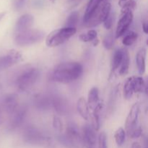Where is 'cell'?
<instances>
[{
	"label": "cell",
	"mask_w": 148,
	"mask_h": 148,
	"mask_svg": "<svg viewBox=\"0 0 148 148\" xmlns=\"http://www.w3.org/2000/svg\"><path fill=\"white\" fill-rule=\"evenodd\" d=\"M131 148H142V147L140 143H137V142H134V143H132V145Z\"/></svg>",
	"instance_id": "obj_39"
},
{
	"label": "cell",
	"mask_w": 148,
	"mask_h": 148,
	"mask_svg": "<svg viewBox=\"0 0 148 148\" xmlns=\"http://www.w3.org/2000/svg\"><path fill=\"white\" fill-rule=\"evenodd\" d=\"M103 109V103L100 101L99 103L92 109V127L95 131H98L101 127V114Z\"/></svg>",
	"instance_id": "obj_19"
},
{
	"label": "cell",
	"mask_w": 148,
	"mask_h": 148,
	"mask_svg": "<svg viewBox=\"0 0 148 148\" xmlns=\"http://www.w3.org/2000/svg\"><path fill=\"white\" fill-rule=\"evenodd\" d=\"M133 20V13L132 12H127L125 14H123L121 17L117 25L116 31V38L121 37L124 36L129 29V27L131 25Z\"/></svg>",
	"instance_id": "obj_14"
},
{
	"label": "cell",
	"mask_w": 148,
	"mask_h": 148,
	"mask_svg": "<svg viewBox=\"0 0 148 148\" xmlns=\"http://www.w3.org/2000/svg\"><path fill=\"white\" fill-rule=\"evenodd\" d=\"M146 56L147 51L145 48H142L138 51L136 55V64L140 75H144L146 71Z\"/></svg>",
	"instance_id": "obj_18"
},
{
	"label": "cell",
	"mask_w": 148,
	"mask_h": 148,
	"mask_svg": "<svg viewBox=\"0 0 148 148\" xmlns=\"http://www.w3.org/2000/svg\"><path fill=\"white\" fill-rule=\"evenodd\" d=\"M2 106L8 114H12L18 108V98L14 93L8 94L2 101Z\"/></svg>",
	"instance_id": "obj_17"
},
{
	"label": "cell",
	"mask_w": 148,
	"mask_h": 148,
	"mask_svg": "<svg viewBox=\"0 0 148 148\" xmlns=\"http://www.w3.org/2000/svg\"><path fill=\"white\" fill-rule=\"evenodd\" d=\"M113 23H114V14L111 12H110V14H108L107 18L106 19L105 21L103 22L104 27H105L106 29H107V30H109V29H111V27H112Z\"/></svg>",
	"instance_id": "obj_36"
},
{
	"label": "cell",
	"mask_w": 148,
	"mask_h": 148,
	"mask_svg": "<svg viewBox=\"0 0 148 148\" xmlns=\"http://www.w3.org/2000/svg\"><path fill=\"white\" fill-rule=\"evenodd\" d=\"M130 65V56L127 49H123V57L119 66V73L120 75H125L128 73Z\"/></svg>",
	"instance_id": "obj_24"
},
{
	"label": "cell",
	"mask_w": 148,
	"mask_h": 148,
	"mask_svg": "<svg viewBox=\"0 0 148 148\" xmlns=\"http://www.w3.org/2000/svg\"><path fill=\"white\" fill-rule=\"evenodd\" d=\"M27 0H13V7L16 11L23 10Z\"/></svg>",
	"instance_id": "obj_35"
},
{
	"label": "cell",
	"mask_w": 148,
	"mask_h": 148,
	"mask_svg": "<svg viewBox=\"0 0 148 148\" xmlns=\"http://www.w3.org/2000/svg\"><path fill=\"white\" fill-rule=\"evenodd\" d=\"M45 37V33L36 29H29L22 33H16L14 43L20 46H26L42 41Z\"/></svg>",
	"instance_id": "obj_5"
},
{
	"label": "cell",
	"mask_w": 148,
	"mask_h": 148,
	"mask_svg": "<svg viewBox=\"0 0 148 148\" xmlns=\"http://www.w3.org/2000/svg\"><path fill=\"white\" fill-rule=\"evenodd\" d=\"M23 59V56L16 50H10L4 56L0 57V74L12 67Z\"/></svg>",
	"instance_id": "obj_10"
},
{
	"label": "cell",
	"mask_w": 148,
	"mask_h": 148,
	"mask_svg": "<svg viewBox=\"0 0 148 148\" xmlns=\"http://www.w3.org/2000/svg\"><path fill=\"white\" fill-rule=\"evenodd\" d=\"M51 108L59 115L65 116L70 111L68 101L62 95L57 93L51 94Z\"/></svg>",
	"instance_id": "obj_11"
},
{
	"label": "cell",
	"mask_w": 148,
	"mask_h": 148,
	"mask_svg": "<svg viewBox=\"0 0 148 148\" xmlns=\"http://www.w3.org/2000/svg\"><path fill=\"white\" fill-rule=\"evenodd\" d=\"M79 38L82 42H91L95 46H98L99 43L98 33L95 30H90L88 31V33H82L79 36Z\"/></svg>",
	"instance_id": "obj_26"
},
{
	"label": "cell",
	"mask_w": 148,
	"mask_h": 148,
	"mask_svg": "<svg viewBox=\"0 0 148 148\" xmlns=\"http://www.w3.org/2000/svg\"><path fill=\"white\" fill-rule=\"evenodd\" d=\"M114 138L119 147H121L124 145L126 140V132L123 128L120 127L116 131L114 134Z\"/></svg>",
	"instance_id": "obj_29"
},
{
	"label": "cell",
	"mask_w": 148,
	"mask_h": 148,
	"mask_svg": "<svg viewBox=\"0 0 148 148\" xmlns=\"http://www.w3.org/2000/svg\"><path fill=\"white\" fill-rule=\"evenodd\" d=\"M77 109L79 115L83 119L86 120V121L89 119V106H88V104L85 98L81 97L78 99L77 103Z\"/></svg>",
	"instance_id": "obj_20"
},
{
	"label": "cell",
	"mask_w": 148,
	"mask_h": 148,
	"mask_svg": "<svg viewBox=\"0 0 148 148\" xmlns=\"http://www.w3.org/2000/svg\"><path fill=\"white\" fill-rule=\"evenodd\" d=\"M33 103L35 107L39 111H48L51 108V94H38L34 97Z\"/></svg>",
	"instance_id": "obj_15"
},
{
	"label": "cell",
	"mask_w": 148,
	"mask_h": 148,
	"mask_svg": "<svg viewBox=\"0 0 148 148\" xmlns=\"http://www.w3.org/2000/svg\"><path fill=\"white\" fill-rule=\"evenodd\" d=\"M27 114V108L25 106L17 108V109L12 114V118L7 125V130L13 132L22 126L24 123Z\"/></svg>",
	"instance_id": "obj_9"
},
{
	"label": "cell",
	"mask_w": 148,
	"mask_h": 148,
	"mask_svg": "<svg viewBox=\"0 0 148 148\" xmlns=\"http://www.w3.org/2000/svg\"><path fill=\"white\" fill-rule=\"evenodd\" d=\"M88 104L90 109H93L97 105L100 103L99 98V90L96 87L92 88L88 92Z\"/></svg>",
	"instance_id": "obj_22"
},
{
	"label": "cell",
	"mask_w": 148,
	"mask_h": 148,
	"mask_svg": "<svg viewBox=\"0 0 148 148\" xmlns=\"http://www.w3.org/2000/svg\"><path fill=\"white\" fill-rule=\"evenodd\" d=\"M103 1H105V0H90L88 5H87V8L86 10H85V14H84L83 22L85 24L88 22V20H89L91 15L93 14L95 10L99 7L100 4Z\"/></svg>",
	"instance_id": "obj_21"
},
{
	"label": "cell",
	"mask_w": 148,
	"mask_h": 148,
	"mask_svg": "<svg viewBox=\"0 0 148 148\" xmlns=\"http://www.w3.org/2000/svg\"><path fill=\"white\" fill-rule=\"evenodd\" d=\"M136 7H137V3L134 0H130L127 1V3L121 6V14L130 12H132L135 10Z\"/></svg>",
	"instance_id": "obj_31"
},
{
	"label": "cell",
	"mask_w": 148,
	"mask_h": 148,
	"mask_svg": "<svg viewBox=\"0 0 148 148\" xmlns=\"http://www.w3.org/2000/svg\"><path fill=\"white\" fill-rule=\"evenodd\" d=\"M83 73V66L79 62H69L57 65L51 73V79L59 83L68 84L79 79Z\"/></svg>",
	"instance_id": "obj_1"
},
{
	"label": "cell",
	"mask_w": 148,
	"mask_h": 148,
	"mask_svg": "<svg viewBox=\"0 0 148 148\" xmlns=\"http://www.w3.org/2000/svg\"><path fill=\"white\" fill-rule=\"evenodd\" d=\"M122 57H123V49H116V50L114 51L112 59H111V75L115 73L116 71L119 68L121 60H122Z\"/></svg>",
	"instance_id": "obj_23"
},
{
	"label": "cell",
	"mask_w": 148,
	"mask_h": 148,
	"mask_svg": "<svg viewBox=\"0 0 148 148\" xmlns=\"http://www.w3.org/2000/svg\"><path fill=\"white\" fill-rule=\"evenodd\" d=\"M111 10V4L107 0L103 1L99 7L95 10L85 25L88 27H95L103 23L110 14Z\"/></svg>",
	"instance_id": "obj_7"
},
{
	"label": "cell",
	"mask_w": 148,
	"mask_h": 148,
	"mask_svg": "<svg viewBox=\"0 0 148 148\" xmlns=\"http://www.w3.org/2000/svg\"><path fill=\"white\" fill-rule=\"evenodd\" d=\"M119 95V87L118 85L116 86L114 89L111 90V94H110L109 99L108 102V108H107V113L108 114H112L113 111L115 109L116 106L117 100H118Z\"/></svg>",
	"instance_id": "obj_25"
},
{
	"label": "cell",
	"mask_w": 148,
	"mask_h": 148,
	"mask_svg": "<svg viewBox=\"0 0 148 148\" xmlns=\"http://www.w3.org/2000/svg\"><path fill=\"white\" fill-rule=\"evenodd\" d=\"M70 1H75V0H70Z\"/></svg>",
	"instance_id": "obj_43"
},
{
	"label": "cell",
	"mask_w": 148,
	"mask_h": 148,
	"mask_svg": "<svg viewBox=\"0 0 148 148\" xmlns=\"http://www.w3.org/2000/svg\"><path fill=\"white\" fill-rule=\"evenodd\" d=\"M65 135L70 140L75 148H82L84 147L82 134L79 132V128L75 122L70 121L66 127Z\"/></svg>",
	"instance_id": "obj_8"
},
{
	"label": "cell",
	"mask_w": 148,
	"mask_h": 148,
	"mask_svg": "<svg viewBox=\"0 0 148 148\" xmlns=\"http://www.w3.org/2000/svg\"><path fill=\"white\" fill-rule=\"evenodd\" d=\"M114 39L115 38H114V33L112 32L107 34L103 40V44L104 47L108 50L113 49L114 46V40H115Z\"/></svg>",
	"instance_id": "obj_30"
},
{
	"label": "cell",
	"mask_w": 148,
	"mask_h": 148,
	"mask_svg": "<svg viewBox=\"0 0 148 148\" xmlns=\"http://www.w3.org/2000/svg\"><path fill=\"white\" fill-rule=\"evenodd\" d=\"M34 22V17L30 14H25L22 15L17 20L15 25V33H19L30 29Z\"/></svg>",
	"instance_id": "obj_16"
},
{
	"label": "cell",
	"mask_w": 148,
	"mask_h": 148,
	"mask_svg": "<svg viewBox=\"0 0 148 148\" xmlns=\"http://www.w3.org/2000/svg\"><path fill=\"white\" fill-rule=\"evenodd\" d=\"M23 140L26 144L33 146L51 147L53 146L51 137L34 126H28L23 133Z\"/></svg>",
	"instance_id": "obj_2"
},
{
	"label": "cell",
	"mask_w": 148,
	"mask_h": 148,
	"mask_svg": "<svg viewBox=\"0 0 148 148\" xmlns=\"http://www.w3.org/2000/svg\"><path fill=\"white\" fill-rule=\"evenodd\" d=\"M76 27H64L52 31L47 36L46 43L49 47H55L62 44L76 33Z\"/></svg>",
	"instance_id": "obj_4"
},
{
	"label": "cell",
	"mask_w": 148,
	"mask_h": 148,
	"mask_svg": "<svg viewBox=\"0 0 148 148\" xmlns=\"http://www.w3.org/2000/svg\"><path fill=\"white\" fill-rule=\"evenodd\" d=\"M98 148H108L107 136L104 132H101V134L98 136Z\"/></svg>",
	"instance_id": "obj_34"
},
{
	"label": "cell",
	"mask_w": 148,
	"mask_h": 148,
	"mask_svg": "<svg viewBox=\"0 0 148 148\" xmlns=\"http://www.w3.org/2000/svg\"><path fill=\"white\" fill-rule=\"evenodd\" d=\"M56 140H57V141L59 142L61 145H62L64 147L66 148H75L74 147L73 145H72V143L70 142V140L67 138V137H66L65 134H59V135L56 136Z\"/></svg>",
	"instance_id": "obj_32"
},
{
	"label": "cell",
	"mask_w": 148,
	"mask_h": 148,
	"mask_svg": "<svg viewBox=\"0 0 148 148\" xmlns=\"http://www.w3.org/2000/svg\"><path fill=\"white\" fill-rule=\"evenodd\" d=\"M82 141L86 148H97L96 131L90 124H85L82 127Z\"/></svg>",
	"instance_id": "obj_13"
},
{
	"label": "cell",
	"mask_w": 148,
	"mask_h": 148,
	"mask_svg": "<svg viewBox=\"0 0 148 148\" xmlns=\"http://www.w3.org/2000/svg\"><path fill=\"white\" fill-rule=\"evenodd\" d=\"M145 148H147V142L145 143Z\"/></svg>",
	"instance_id": "obj_42"
},
{
	"label": "cell",
	"mask_w": 148,
	"mask_h": 148,
	"mask_svg": "<svg viewBox=\"0 0 148 148\" xmlns=\"http://www.w3.org/2000/svg\"><path fill=\"white\" fill-rule=\"evenodd\" d=\"M79 14L78 12H73L69 15V17L66 19V23H65V27H75L77 25L79 21Z\"/></svg>",
	"instance_id": "obj_28"
},
{
	"label": "cell",
	"mask_w": 148,
	"mask_h": 148,
	"mask_svg": "<svg viewBox=\"0 0 148 148\" xmlns=\"http://www.w3.org/2000/svg\"><path fill=\"white\" fill-rule=\"evenodd\" d=\"M140 115V105L136 103L132 106L125 122L126 132L130 134L134 130L140 127L138 125V119Z\"/></svg>",
	"instance_id": "obj_12"
},
{
	"label": "cell",
	"mask_w": 148,
	"mask_h": 148,
	"mask_svg": "<svg viewBox=\"0 0 148 148\" xmlns=\"http://www.w3.org/2000/svg\"><path fill=\"white\" fill-rule=\"evenodd\" d=\"M143 31H144V33H145V34H147V33H148V25H147V23H143Z\"/></svg>",
	"instance_id": "obj_38"
},
{
	"label": "cell",
	"mask_w": 148,
	"mask_h": 148,
	"mask_svg": "<svg viewBox=\"0 0 148 148\" xmlns=\"http://www.w3.org/2000/svg\"><path fill=\"white\" fill-rule=\"evenodd\" d=\"M137 38H138V34L136 32L130 31L128 33L124 36V38L122 40V43L124 46H132L134 42L137 40Z\"/></svg>",
	"instance_id": "obj_27"
},
{
	"label": "cell",
	"mask_w": 148,
	"mask_h": 148,
	"mask_svg": "<svg viewBox=\"0 0 148 148\" xmlns=\"http://www.w3.org/2000/svg\"><path fill=\"white\" fill-rule=\"evenodd\" d=\"M130 1V0H119V5L121 7L123 4H124L125 3H127V1Z\"/></svg>",
	"instance_id": "obj_40"
},
{
	"label": "cell",
	"mask_w": 148,
	"mask_h": 148,
	"mask_svg": "<svg viewBox=\"0 0 148 148\" xmlns=\"http://www.w3.org/2000/svg\"><path fill=\"white\" fill-rule=\"evenodd\" d=\"M52 124H53V127L56 131H57L58 132H62L63 130V124H62L60 117L58 116L57 115L53 116Z\"/></svg>",
	"instance_id": "obj_33"
},
{
	"label": "cell",
	"mask_w": 148,
	"mask_h": 148,
	"mask_svg": "<svg viewBox=\"0 0 148 148\" xmlns=\"http://www.w3.org/2000/svg\"><path fill=\"white\" fill-rule=\"evenodd\" d=\"M4 15H5V12H1V13H0V20H1V19L2 18V17H4Z\"/></svg>",
	"instance_id": "obj_41"
},
{
	"label": "cell",
	"mask_w": 148,
	"mask_h": 148,
	"mask_svg": "<svg viewBox=\"0 0 148 148\" xmlns=\"http://www.w3.org/2000/svg\"><path fill=\"white\" fill-rule=\"evenodd\" d=\"M142 132H143V131H142L141 127H138L137 129L133 130L128 136L132 139H137L141 137Z\"/></svg>",
	"instance_id": "obj_37"
},
{
	"label": "cell",
	"mask_w": 148,
	"mask_h": 148,
	"mask_svg": "<svg viewBox=\"0 0 148 148\" xmlns=\"http://www.w3.org/2000/svg\"><path fill=\"white\" fill-rule=\"evenodd\" d=\"M40 76V71L35 67L26 68L18 74L14 79V85L20 91H26L36 84Z\"/></svg>",
	"instance_id": "obj_3"
},
{
	"label": "cell",
	"mask_w": 148,
	"mask_h": 148,
	"mask_svg": "<svg viewBox=\"0 0 148 148\" xmlns=\"http://www.w3.org/2000/svg\"><path fill=\"white\" fill-rule=\"evenodd\" d=\"M147 91L145 81L142 77L134 76L129 77L124 83L123 92L125 99L130 100L134 93Z\"/></svg>",
	"instance_id": "obj_6"
}]
</instances>
